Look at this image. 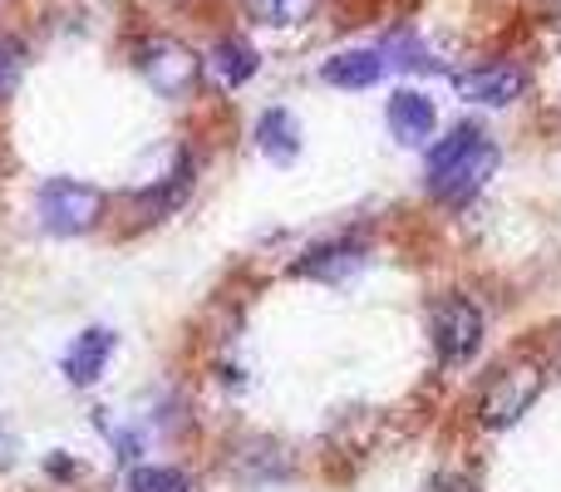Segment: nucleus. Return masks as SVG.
<instances>
[{
	"label": "nucleus",
	"instance_id": "obj_1",
	"mask_svg": "<svg viewBox=\"0 0 561 492\" xmlns=\"http://www.w3.org/2000/svg\"><path fill=\"white\" fill-rule=\"evenodd\" d=\"M497 163H503V148L493 144V134L478 124H458L444 144L428 148L424 163V187L434 203L444 207H463L493 183Z\"/></svg>",
	"mask_w": 561,
	"mask_h": 492
},
{
	"label": "nucleus",
	"instance_id": "obj_16",
	"mask_svg": "<svg viewBox=\"0 0 561 492\" xmlns=\"http://www.w3.org/2000/svg\"><path fill=\"white\" fill-rule=\"evenodd\" d=\"M20 79H25V45L15 35H0V104L15 99Z\"/></svg>",
	"mask_w": 561,
	"mask_h": 492
},
{
	"label": "nucleus",
	"instance_id": "obj_4",
	"mask_svg": "<svg viewBox=\"0 0 561 492\" xmlns=\"http://www.w3.org/2000/svg\"><path fill=\"white\" fill-rule=\"evenodd\" d=\"M434 345H438V359L444 365H468V359L483 350V310L463 296H444L434 306Z\"/></svg>",
	"mask_w": 561,
	"mask_h": 492
},
{
	"label": "nucleus",
	"instance_id": "obj_15",
	"mask_svg": "<svg viewBox=\"0 0 561 492\" xmlns=\"http://www.w3.org/2000/svg\"><path fill=\"white\" fill-rule=\"evenodd\" d=\"M128 492H193V478L183 468L138 464V468H128Z\"/></svg>",
	"mask_w": 561,
	"mask_h": 492
},
{
	"label": "nucleus",
	"instance_id": "obj_12",
	"mask_svg": "<svg viewBox=\"0 0 561 492\" xmlns=\"http://www.w3.org/2000/svg\"><path fill=\"white\" fill-rule=\"evenodd\" d=\"M207 69H213V79L222 89H242L247 79H256V69H262V55H256V49L247 45L242 35H222L213 49H207Z\"/></svg>",
	"mask_w": 561,
	"mask_h": 492
},
{
	"label": "nucleus",
	"instance_id": "obj_13",
	"mask_svg": "<svg viewBox=\"0 0 561 492\" xmlns=\"http://www.w3.org/2000/svg\"><path fill=\"white\" fill-rule=\"evenodd\" d=\"M187 187H193V158H178L173 173H163L153 187H144V193H134V207H144L148 222H158V217H168L178 203L187 197Z\"/></svg>",
	"mask_w": 561,
	"mask_h": 492
},
{
	"label": "nucleus",
	"instance_id": "obj_6",
	"mask_svg": "<svg viewBox=\"0 0 561 492\" xmlns=\"http://www.w3.org/2000/svg\"><path fill=\"white\" fill-rule=\"evenodd\" d=\"M523 89H527V75L517 65H478V69L454 75V94L463 99V104H483V108L517 104Z\"/></svg>",
	"mask_w": 561,
	"mask_h": 492
},
{
	"label": "nucleus",
	"instance_id": "obj_9",
	"mask_svg": "<svg viewBox=\"0 0 561 492\" xmlns=\"http://www.w3.org/2000/svg\"><path fill=\"white\" fill-rule=\"evenodd\" d=\"M108 355H114V330L89 325V330H79V335L65 345V355H59V369H65V379L75 389H89L99 375H104Z\"/></svg>",
	"mask_w": 561,
	"mask_h": 492
},
{
	"label": "nucleus",
	"instance_id": "obj_5",
	"mask_svg": "<svg viewBox=\"0 0 561 492\" xmlns=\"http://www.w3.org/2000/svg\"><path fill=\"white\" fill-rule=\"evenodd\" d=\"M537 394H542V369L537 365H507L503 375H493V385L483 389L478 419H483L488 428H507L533 409Z\"/></svg>",
	"mask_w": 561,
	"mask_h": 492
},
{
	"label": "nucleus",
	"instance_id": "obj_2",
	"mask_svg": "<svg viewBox=\"0 0 561 492\" xmlns=\"http://www.w3.org/2000/svg\"><path fill=\"white\" fill-rule=\"evenodd\" d=\"M35 217L49 237H84L104 217V193L79 178H49L35 193Z\"/></svg>",
	"mask_w": 561,
	"mask_h": 492
},
{
	"label": "nucleus",
	"instance_id": "obj_10",
	"mask_svg": "<svg viewBox=\"0 0 561 492\" xmlns=\"http://www.w3.org/2000/svg\"><path fill=\"white\" fill-rule=\"evenodd\" d=\"M385 55H379L375 45L369 49H340V55H330L325 65H320V79L335 89H375L379 79H385Z\"/></svg>",
	"mask_w": 561,
	"mask_h": 492
},
{
	"label": "nucleus",
	"instance_id": "obj_14",
	"mask_svg": "<svg viewBox=\"0 0 561 492\" xmlns=\"http://www.w3.org/2000/svg\"><path fill=\"white\" fill-rule=\"evenodd\" d=\"M316 10H320V0H247V15H252L256 25H272V30L306 25Z\"/></svg>",
	"mask_w": 561,
	"mask_h": 492
},
{
	"label": "nucleus",
	"instance_id": "obj_7",
	"mask_svg": "<svg viewBox=\"0 0 561 492\" xmlns=\"http://www.w3.org/2000/svg\"><path fill=\"white\" fill-rule=\"evenodd\" d=\"M385 128H389V138H394V144L424 148L428 138H434V128H438L434 99H428L424 89H394V94H389V104H385Z\"/></svg>",
	"mask_w": 561,
	"mask_h": 492
},
{
	"label": "nucleus",
	"instance_id": "obj_8",
	"mask_svg": "<svg viewBox=\"0 0 561 492\" xmlns=\"http://www.w3.org/2000/svg\"><path fill=\"white\" fill-rule=\"evenodd\" d=\"M365 261H369V247L359 242V237H335V242L310 247L290 271H296V276H310V281L335 286V281H350L355 271H365Z\"/></svg>",
	"mask_w": 561,
	"mask_h": 492
},
{
	"label": "nucleus",
	"instance_id": "obj_11",
	"mask_svg": "<svg viewBox=\"0 0 561 492\" xmlns=\"http://www.w3.org/2000/svg\"><path fill=\"white\" fill-rule=\"evenodd\" d=\"M252 138H256V153L272 158L276 168L296 163V153H300V124L290 108H266V114L256 118Z\"/></svg>",
	"mask_w": 561,
	"mask_h": 492
},
{
	"label": "nucleus",
	"instance_id": "obj_3",
	"mask_svg": "<svg viewBox=\"0 0 561 492\" xmlns=\"http://www.w3.org/2000/svg\"><path fill=\"white\" fill-rule=\"evenodd\" d=\"M134 65H138V75H144V84L153 89V94H163V99L193 94L197 75H203V59H197L183 39H168V35L144 39L138 55H134Z\"/></svg>",
	"mask_w": 561,
	"mask_h": 492
}]
</instances>
